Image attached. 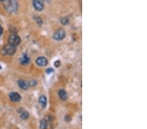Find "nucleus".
Instances as JSON below:
<instances>
[{"label": "nucleus", "mask_w": 147, "mask_h": 129, "mask_svg": "<svg viewBox=\"0 0 147 129\" xmlns=\"http://www.w3.org/2000/svg\"><path fill=\"white\" fill-rule=\"evenodd\" d=\"M0 1H3L4 0H0Z\"/></svg>", "instance_id": "obj_20"}, {"label": "nucleus", "mask_w": 147, "mask_h": 129, "mask_svg": "<svg viewBox=\"0 0 147 129\" xmlns=\"http://www.w3.org/2000/svg\"><path fill=\"white\" fill-rule=\"evenodd\" d=\"M8 42H9V44L16 47L20 43V38L17 35H12L9 38Z\"/></svg>", "instance_id": "obj_2"}, {"label": "nucleus", "mask_w": 147, "mask_h": 129, "mask_svg": "<svg viewBox=\"0 0 147 129\" xmlns=\"http://www.w3.org/2000/svg\"><path fill=\"white\" fill-rule=\"evenodd\" d=\"M39 104H41V106L43 107V108H45V107L47 106V98L45 97V96H43V95L41 96L39 99Z\"/></svg>", "instance_id": "obj_11"}, {"label": "nucleus", "mask_w": 147, "mask_h": 129, "mask_svg": "<svg viewBox=\"0 0 147 129\" xmlns=\"http://www.w3.org/2000/svg\"><path fill=\"white\" fill-rule=\"evenodd\" d=\"M65 37V31L62 29L57 30L55 33H54L53 38L56 41H61L63 40Z\"/></svg>", "instance_id": "obj_3"}, {"label": "nucleus", "mask_w": 147, "mask_h": 129, "mask_svg": "<svg viewBox=\"0 0 147 129\" xmlns=\"http://www.w3.org/2000/svg\"><path fill=\"white\" fill-rule=\"evenodd\" d=\"M2 33H3V28H2V27L0 26V36L1 35Z\"/></svg>", "instance_id": "obj_18"}, {"label": "nucleus", "mask_w": 147, "mask_h": 129, "mask_svg": "<svg viewBox=\"0 0 147 129\" xmlns=\"http://www.w3.org/2000/svg\"><path fill=\"white\" fill-rule=\"evenodd\" d=\"M9 99L11 100L14 102H18L21 100L20 95L16 92H12L9 94Z\"/></svg>", "instance_id": "obj_6"}, {"label": "nucleus", "mask_w": 147, "mask_h": 129, "mask_svg": "<svg viewBox=\"0 0 147 129\" xmlns=\"http://www.w3.org/2000/svg\"><path fill=\"white\" fill-rule=\"evenodd\" d=\"M60 22L62 24L66 25L69 23V18L67 17H63L60 19Z\"/></svg>", "instance_id": "obj_14"}, {"label": "nucleus", "mask_w": 147, "mask_h": 129, "mask_svg": "<svg viewBox=\"0 0 147 129\" xmlns=\"http://www.w3.org/2000/svg\"><path fill=\"white\" fill-rule=\"evenodd\" d=\"M47 122L46 120L42 119L40 121V129H47Z\"/></svg>", "instance_id": "obj_12"}, {"label": "nucleus", "mask_w": 147, "mask_h": 129, "mask_svg": "<svg viewBox=\"0 0 147 129\" xmlns=\"http://www.w3.org/2000/svg\"><path fill=\"white\" fill-rule=\"evenodd\" d=\"M29 86H35L37 85V82H36V80H32L31 82H29Z\"/></svg>", "instance_id": "obj_16"}, {"label": "nucleus", "mask_w": 147, "mask_h": 129, "mask_svg": "<svg viewBox=\"0 0 147 129\" xmlns=\"http://www.w3.org/2000/svg\"><path fill=\"white\" fill-rule=\"evenodd\" d=\"M1 69H2V67H1V65H0V70Z\"/></svg>", "instance_id": "obj_19"}, {"label": "nucleus", "mask_w": 147, "mask_h": 129, "mask_svg": "<svg viewBox=\"0 0 147 129\" xmlns=\"http://www.w3.org/2000/svg\"><path fill=\"white\" fill-rule=\"evenodd\" d=\"M58 95H59V97L62 100L65 101L67 99L68 95H67V92L65 91L64 89H60L58 92Z\"/></svg>", "instance_id": "obj_9"}, {"label": "nucleus", "mask_w": 147, "mask_h": 129, "mask_svg": "<svg viewBox=\"0 0 147 129\" xmlns=\"http://www.w3.org/2000/svg\"><path fill=\"white\" fill-rule=\"evenodd\" d=\"M20 63L22 65H24L29 63L30 58L28 56V55L26 54H24L20 57Z\"/></svg>", "instance_id": "obj_8"}, {"label": "nucleus", "mask_w": 147, "mask_h": 129, "mask_svg": "<svg viewBox=\"0 0 147 129\" xmlns=\"http://www.w3.org/2000/svg\"><path fill=\"white\" fill-rule=\"evenodd\" d=\"M46 72L48 74H52V72H54V69H52V68H49V69H47V71H46Z\"/></svg>", "instance_id": "obj_15"}, {"label": "nucleus", "mask_w": 147, "mask_h": 129, "mask_svg": "<svg viewBox=\"0 0 147 129\" xmlns=\"http://www.w3.org/2000/svg\"><path fill=\"white\" fill-rule=\"evenodd\" d=\"M4 8L8 13H12L18 9V2L17 0H4L3 1Z\"/></svg>", "instance_id": "obj_1"}, {"label": "nucleus", "mask_w": 147, "mask_h": 129, "mask_svg": "<svg viewBox=\"0 0 147 129\" xmlns=\"http://www.w3.org/2000/svg\"><path fill=\"white\" fill-rule=\"evenodd\" d=\"M3 50L6 54L9 55V56H12V55H13L16 52L17 50H16V47L13 46H11V45L10 44H7L5 46Z\"/></svg>", "instance_id": "obj_5"}, {"label": "nucleus", "mask_w": 147, "mask_h": 129, "mask_svg": "<svg viewBox=\"0 0 147 129\" xmlns=\"http://www.w3.org/2000/svg\"><path fill=\"white\" fill-rule=\"evenodd\" d=\"M36 21H37L38 24H42V20H41V19L39 17H36Z\"/></svg>", "instance_id": "obj_17"}, {"label": "nucleus", "mask_w": 147, "mask_h": 129, "mask_svg": "<svg viewBox=\"0 0 147 129\" xmlns=\"http://www.w3.org/2000/svg\"><path fill=\"white\" fill-rule=\"evenodd\" d=\"M33 5L35 9L37 11H42L44 8V1L43 0H34Z\"/></svg>", "instance_id": "obj_4"}, {"label": "nucleus", "mask_w": 147, "mask_h": 129, "mask_svg": "<svg viewBox=\"0 0 147 129\" xmlns=\"http://www.w3.org/2000/svg\"><path fill=\"white\" fill-rule=\"evenodd\" d=\"M18 86L21 89H22L24 90H27L29 88V84H28V82H26L24 80H19L18 82Z\"/></svg>", "instance_id": "obj_10"}, {"label": "nucleus", "mask_w": 147, "mask_h": 129, "mask_svg": "<svg viewBox=\"0 0 147 129\" xmlns=\"http://www.w3.org/2000/svg\"><path fill=\"white\" fill-rule=\"evenodd\" d=\"M36 63L40 67H44V66L47 65L48 63V61H47V58L45 57H39L36 60Z\"/></svg>", "instance_id": "obj_7"}, {"label": "nucleus", "mask_w": 147, "mask_h": 129, "mask_svg": "<svg viewBox=\"0 0 147 129\" xmlns=\"http://www.w3.org/2000/svg\"><path fill=\"white\" fill-rule=\"evenodd\" d=\"M28 117H29V114L27 111H23L21 112L20 117L22 119H28Z\"/></svg>", "instance_id": "obj_13"}]
</instances>
